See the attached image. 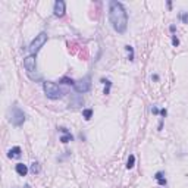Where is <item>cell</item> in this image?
Returning a JSON list of instances; mask_svg holds the SVG:
<instances>
[{
  "mask_svg": "<svg viewBox=\"0 0 188 188\" xmlns=\"http://www.w3.org/2000/svg\"><path fill=\"white\" fill-rule=\"evenodd\" d=\"M109 21L116 33L123 34L128 28V14L121 2H109Z\"/></svg>",
  "mask_w": 188,
  "mask_h": 188,
  "instance_id": "obj_1",
  "label": "cell"
},
{
  "mask_svg": "<svg viewBox=\"0 0 188 188\" xmlns=\"http://www.w3.org/2000/svg\"><path fill=\"white\" fill-rule=\"evenodd\" d=\"M169 29H170V33H175V25H170V28H169Z\"/></svg>",
  "mask_w": 188,
  "mask_h": 188,
  "instance_id": "obj_24",
  "label": "cell"
},
{
  "mask_svg": "<svg viewBox=\"0 0 188 188\" xmlns=\"http://www.w3.org/2000/svg\"><path fill=\"white\" fill-rule=\"evenodd\" d=\"M151 112H153L155 115H159V113H160V110H159V109L156 108V106H153V108H151Z\"/></svg>",
  "mask_w": 188,
  "mask_h": 188,
  "instance_id": "obj_21",
  "label": "cell"
},
{
  "mask_svg": "<svg viewBox=\"0 0 188 188\" xmlns=\"http://www.w3.org/2000/svg\"><path fill=\"white\" fill-rule=\"evenodd\" d=\"M151 80H153V81H159V75H151Z\"/></svg>",
  "mask_w": 188,
  "mask_h": 188,
  "instance_id": "obj_23",
  "label": "cell"
},
{
  "mask_svg": "<svg viewBox=\"0 0 188 188\" xmlns=\"http://www.w3.org/2000/svg\"><path fill=\"white\" fill-rule=\"evenodd\" d=\"M135 165V156L134 155H129L128 157V162H127V169H132Z\"/></svg>",
  "mask_w": 188,
  "mask_h": 188,
  "instance_id": "obj_16",
  "label": "cell"
},
{
  "mask_svg": "<svg viewBox=\"0 0 188 188\" xmlns=\"http://www.w3.org/2000/svg\"><path fill=\"white\" fill-rule=\"evenodd\" d=\"M75 91L80 94H84V93H88L90 90H91V76L87 75V76H84V78H81L80 81H75Z\"/></svg>",
  "mask_w": 188,
  "mask_h": 188,
  "instance_id": "obj_5",
  "label": "cell"
},
{
  "mask_svg": "<svg viewBox=\"0 0 188 188\" xmlns=\"http://www.w3.org/2000/svg\"><path fill=\"white\" fill-rule=\"evenodd\" d=\"M62 84H66V85H75V81L71 80V78H68V76H63L61 80Z\"/></svg>",
  "mask_w": 188,
  "mask_h": 188,
  "instance_id": "obj_18",
  "label": "cell"
},
{
  "mask_svg": "<svg viewBox=\"0 0 188 188\" xmlns=\"http://www.w3.org/2000/svg\"><path fill=\"white\" fill-rule=\"evenodd\" d=\"M160 115L163 116V118H165V116H166V109H162V110H160Z\"/></svg>",
  "mask_w": 188,
  "mask_h": 188,
  "instance_id": "obj_22",
  "label": "cell"
},
{
  "mask_svg": "<svg viewBox=\"0 0 188 188\" xmlns=\"http://www.w3.org/2000/svg\"><path fill=\"white\" fill-rule=\"evenodd\" d=\"M172 44H174L175 47L179 46V40H178V37H176V35H174V37H172Z\"/></svg>",
  "mask_w": 188,
  "mask_h": 188,
  "instance_id": "obj_20",
  "label": "cell"
},
{
  "mask_svg": "<svg viewBox=\"0 0 188 188\" xmlns=\"http://www.w3.org/2000/svg\"><path fill=\"white\" fill-rule=\"evenodd\" d=\"M24 68L31 74L37 69V61H35V54H28L27 57H24Z\"/></svg>",
  "mask_w": 188,
  "mask_h": 188,
  "instance_id": "obj_6",
  "label": "cell"
},
{
  "mask_svg": "<svg viewBox=\"0 0 188 188\" xmlns=\"http://www.w3.org/2000/svg\"><path fill=\"white\" fill-rule=\"evenodd\" d=\"M82 104H84V97L82 96H80V94H72L71 96V100H69V106L71 108L76 109V108H81Z\"/></svg>",
  "mask_w": 188,
  "mask_h": 188,
  "instance_id": "obj_8",
  "label": "cell"
},
{
  "mask_svg": "<svg viewBox=\"0 0 188 188\" xmlns=\"http://www.w3.org/2000/svg\"><path fill=\"white\" fill-rule=\"evenodd\" d=\"M155 179L159 182V185H162V187H165V185L168 184V181H166V178H165V174H163V172H156Z\"/></svg>",
  "mask_w": 188,
  "mask_h": 188,
  "instance_id": "obj_12",
  "label": "cell"
},
{
  "mask_svg": "<svg viewBox=\"0 0 188 188\" xmlns=\"http://www.w3.org/2000/svg\"><path fill=\"white\" fill-rule=\"evenodd\" d=\"M82 116L85 118V121H90L91 116H93V110H91V109H84V110H82Z\"/></svg>",
  "mask_w": 188,
  "mask_h": 188,
  "instance_id": "obj_17",
  "label": "cell"
},
{
  "mask_svg": "<svg viewBox=\"0 0 188 188\" xmlns=\"http://www.w3.org/2000/svg\"><path fill=\"white\" fill-rule=\"evenodd\" d=\"M9 121L12 122V125H15V127H21V125L25 122V113H24V110H22L19 106L14 104L12 109H10Z\"/></svg>",
  "mask_w": 188,
  "mask_h": 188,
  "instance_id": "obj_3",
  "label": "cell"
},
{
  "mask_svg": "<svg viewBox=\"0 0 188 188\" xmlns=\"http://www.w3.org/2000/svg\"><path fill=\"white\" fill-rule=\"evenodd\" d=\"M53 12H54V16L62 18L65 15V12H66V3L63 0H56L54 2V6H53Z\"/></svg>",
  "mask_w": 188,
  "mask_h": 188,
  "instance_id": "obj_7",
  "label": "cell"
},
{
  "mask_svg": "<svg viewBox=\"0 0 188 188\" xmlns=\"http://www.w3.org/2000/svg\"><path fill=\"white\" fill-rule=\"evenodd\" d=\"M59 131H61V132H63V135L61 137V141L63 143V144H66V143H69V141H72V140H74V137L71 135V132L68 131L66 128H63V127H62V128H59Z\"/></svg>",
  "mask_w": 188,
  "mask_h": 188,
  "instance_id": "obj_9",
  "label": "cell"
},
{
  "mask_svg": "<svg viewBox=\"0 0 188 188\" xmlns=\"http://www.w3.org/2000/svg\"><path fill=\"white\" fill-rule=\"evenodd\" d=\"M29 170H31L34 175H35V174H40V170H41L40 163H38V162H34L33 165H31V169H29Z\"/></svg>",
  "mask_w": 188,
  "mask_h": 188,
  "instance_id": "obj_15",
  "label": "cell"
},
{
  "mask_svg": "<svg viewBox=\"0 0 188 188\" xmlns=\"http://www.w3.org/2000/svg\"><path fill=\"white\" fill-rule=\"evenodd\" d=\"M179 16H181V21L184 24H188V12H182Z\"/></svg>",
  "mask_w": 188,
  "mask_h": 188,
  "instance_id": "obj_19",
  "label": "cell"
},
{
  "mask_svg": "<svg viewBox=\"0 0 188 188\" xmlns=\"http://www.w3.org/2000/svg\"><path fill=\"white\" fill-rule=\"evenodd\" d=\"M125 50L128 52V59L132 62V61H134V47L128 44V46H125Z\"/></svg>",
  "mask_w": 188,
  "mask_h": 188,
  "instance_id": "obj_14",
  "label": "cell"
},
{
  "mask_svg": "<svg viewBox=\"0 0 188 188\" xmlns=\"http://www.w3.org/2000/svg\"><path fill=\"white\" fill-rule=\"evenodd\" d=\"M21 151H22V150H21V147H18V146H16V147H14V148H10V150H9L7 156H9L10 159H19V157H21Z\"/></svg>",
  "mask_w": 188,
  "mask_h": 188,
  "instance_id": "obj_11",
  "label": "cell"
},
{
  "mask_svg": "<svg viewBox=\"0 0 188 188\" xmlns=\"http://www.w3.org/2000/svg\"><path fill=\"white\" fill-rule=\"evenodd\" d=\"M47 38H49V37H47V33H40L38 35H35V38L31 41V44L28 47L29 52H31V54H37V52L47 43Z\"/></svg>",
  "mask_w": 188,
  "mask_h": 188,
  "instance_id": "obj_4",
  "label": "cell"
},
{
  "mask_svg": "<svg viewBox=\"0 0 188 188\" xmlns=\"http://www.w3.org/2000/svg\"><path fill=\"white\" fill-rule=\"evenodd\" d=\"M15 170H16V174L19 175V176H25V175L28 174L27 165H24V163H18V165L15 166Z\"/></svg>",
  "mask_w": 188,
  "mask_h": 188,
  "instance_id": "obj_10",
  "label": "cell"
},
{
  "mask_svg": "<svg viewBox=\"0 0 188 188\" xmlns=\"http://www.w3.org/2000/svg\"><path fill=\"white\" fill-rule=\"evenodd\" d=\"M43 90H44V94L47 96V99H50V100H59L65 94V91L57 84H54L52 81L43 82Z\"/></svg>",
  "mask_w": 188,
  "mask_h": 188,
  "instance_id": "obj_2",
  "label": "cell"
},
{
  "mask_svg": "<svg viewBox=\"0 0 188 188\" xmlns=\"http://www.w3.org/2000/svg\"><path fill=\"white\" fill-rule=\"evenodd\" d=\"M101 82L104 84V91H103V93H104L106 96H108V94L110 93V87H112V82H110L109 80H104V78L101 80Z\"/></svg>",
  "mask_w": 188,
  "mask_h": 188,
  "instance_id": "obj_13",
  "label": "cell"
}]
</instances>
